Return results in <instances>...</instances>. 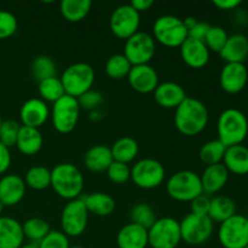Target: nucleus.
<instances>
[{
	"label": "nucleus",
	"mask_w": 248,
	"mask_h": 248,
	"mask_svg": "<svg viewBox=\"0 0 248 248\" xmlns=\"http://www.w3.org/2000/svg\"><path fill=\"white\" fill-rule=\"evenodd\" d=\"M208 124V109L200 99L186 97L174 111V126L183 136L194 137L202 132Z\"/></svg>",
	"instance_id": "obj_1"
},
{
	"label": "nucleus",
	"mask_w": 248,
	"mask_h": 248,
	"mask_svg": "<svg viewBox=\"0 0 248 248\" xmlns=\"http://www.w3.org/2000/svg\"><path fill=\"white\" fill-rule=\"evenodd\" d=\"M85 179L81 171L69 162L58 164L51 170V188L64 200L79 199L84 189Z\"/></svg>",
	"instance_id": "obj_2"
},
{
	"label": "nucleus",
	"mask_w": 248,
	"mask_h": 248,
	"mask_svg": "<svg viewBox=\"0 0 248 248\" xmlns=\"http://www.w3.org/2000/svg\"><path fill=\"white\" fill-rule=\"evenodd\" d=\"M218 140L225 147L242 144L248 135L246 114L236 108H228L220 113L217 121Z\"/></svg>",
	"instance_id": "obj_3"
},
{
	"label": "nucleus",
	"mask_w": 248,
	"mask_h": 248,
	"mask_svg": "<svg viewBox=\"0 0 248 248\" xmlns=\"http://www.w3.org/2000/svg\"><path fill=\"white\" fill-rule=\"evenodd\" d=\"M169 196L179 202H191L203 194L200 174L189 170H183L172 174L166 183Z\"/></svg>",
	"instance_id": "obj_4"
},
{
	"label": "nucleus",
	"mask_w": 248,
	"mask_h": 248,
	"mask_svg": "<svg viewBox=\"0 0 248 248\" xmlns=\"http://www.w3.org/2000/svg\"><path fill=\"white\" fill-rule=\"evenodd\" d=\"M60 79L64 87L65 94L78 99L80 96L92 90L96 73L89 63L78 62L65 68Z\"/></svg>",
	"instance_id": "obj_5"
},
{
	"label": "nucleus",
	"mask_w": 248,
	"mask_h": 248,
	"mask_svg": "<svg viewBox=\"0 0 248 248\" xmlns=\"http://www.w3.org/2000/svg\"><path fill=\"white\" fill-rule=\"evenodd\" d=\"M154 40L166 47H181L188 39V29L183 19L172 15H164L157 17L153 26Z\"/></svg>",
	"instance_id": "obj_6"
},
{
	"label": "nucleus",
	"mask_w": 248,
	"mask_h": 248,
	"mask_svg": "<svg viewBox=\"0 0 248 248\" xmlns=\"http://www.w3.org/2000/svg\"><path fill=\"white\" fill-rule=\"evenodd\" d=\"M80 109L81 108L77 98L64 94L53 103L52 109L50 110L53 128L63 135L73 132L79 123Z\"/></svg>",
	"instance_id": "obj_7"
},
{
	"label": "nucleus",
	"mask_w": 248,
	"mask_h": 248,
	"mask_svg": "<svg viewBox=\"0 0 248 248\" xmlns=\"http://www.w3.org/2000/svg\"><path fill=\"white\" fill-rule=\"evenodd\" d=\"M148 241L152 248H177L182 241L179 222L171 217L156 219L148 229Z\"/></svg>",
	"instance_id": "obj_8"
},
{
	"label": "nucleus",
	"mask_w": 248,
	"mask_h": 248,
	"mask_svg": "<svg viewBox=\"0 0 248 248\" xmlns=\"http://www.w3.org/2000/svg\"><path fill=\"white\" fill-rule=\"evenodd\" d=\"M166 177L164 165L155 159L145 157L138 160L131 167V179L140 189L150 190L162 184Z\"/></svg>",
	"instance_id": "obj_9"
},
{
	"label": "nucleus",
	"mask_w": 248,
	"mask_h": 248,
	"mask_svg": "<svg viewBox=\"0 0 248 248\" xmlns=\"http://www.w3.org/2000/svg\"><path fill=\"white\" fill-rule=\"evenodd\" d=\"M89 215L82 198L68 201L61 213L62 232L68 237H78L84 234L89 223Z\"/></svg>",
	"instance_id": "obj_10"
},
{
	"label": "nucleus",
	"mask_w": 248,
	"mask_h": 248,
	"mask_svg": "<svg viewBox=\"0 0 248 248\" xmlns=\"http://www.w3.org/2000/svg\"><path fill=\"white\" fill-rule=\"evenodd\" d=\"M182 241L191 246H200L208 241L213 232V222L208 216L189 213L179 222Z\"/></svg>",
	"instance_id": "obj_11"
},
{
	"label": "nucleus",
	"mask_w": 248,
	"mask_h": 248,
	"mask_svg": "<svg viewBox=\"0 0 248 248\" xmlns=\"http://www.w3.org/2000/svg\"><path fill=\"white\" fill-rule=\"evenodd\" d=\"M218 240L224 248H246L248 246V218L236 213L220 223Z\"/></svg>",
	"instance_id": "obj_12"
},
{
	"label": "nucleus",
	"mask_w": 248,
	"mask_h": 248,
	"mask_svg": "<svg viewBox=\"0 0 248 248\" xmlns=\"http://www.w3.org/2000/svg\"><path fill=\"white\" fill-rule=\"evenodd\" d=\"M155 50L156 45L154 38L145 31H137L135 35L125 40L124 56L127 58L132 67L149 64L150 61L154 58Z\"/></svg>",
	"instance_id": "obj_13"
},
{
	"label": "nucleus",
	"mask_w": 248,
	"mask_h": 248,
	"mask_svg": "<svg viewBox=\"0 0 248 248\" xmlns=\"http://www.w3.org/2000/svg\"><path fill=\"white\" fill-rule=\"evenodd\" d=\"M140 14L136 11L130 4H124L116 7L110 15L109 27L116 38L127 40L137 31H140Z\"/></svg>",
	"instance_id": "obj_14"
},
{
	"label": "nucleus",
	"mask_w": 248,
	"mask_h": 248,
	"mask_svg": "<svg viewBox=\"0 0 248 248\" xmlns=\"http://www.w3.org/2000/svg\"><path fill=\"white\" fill-rule=\"evenodd\" d=\"M247 81L248 69L245 63H225L220 70L219 84L227 93H240L246 87Z\"/></svg>",
	"instance_id": "obj_15"
},
{
	"label": "nucleus",
	"mask_w": 248,
	"mask_h": 248,
	"mask_svg": "<svg viewBox=\"0 0 248 248\" xmlns=\"http://www.w3.org/2000/svg\"><path fill=\"white\" fill-rule=\"evenodd\" d=\"M131 89L138 93H152L159 85V75L150 64L133 65L127 75Z\"/></svg>",
	"instance_id": "obj_16"
},
{
	"label": "nucleus",
	"mask_w": 248,
	"mask_h": 248,
	"mask_svg": "<svg viewBox=\"0 0 248 248\" xmlns=\"http://www.w3.org/2000/svg\"><path fill=\"white\" fill-rule=\"evenodd\" d=\"M50 118V109L46 102L40 98H31L24 102L19 110L22 126L40 128Z\"/></svg>",
	"instance_id": "obj_17"
},
{
	"label": "nucleus",
	"mask_w": 248,
	"mask_h": 248,
	"mask_svg": "<svg viewBox=\"0 0 248 248\" xmlns=\"http://www.w3.org/2000/svg\"><path fill=\"white\" fill-rule=\"evenodd\" d=\"M24 179L17 174H5L0 179V202L7 207L16 206L26 195Z\"/></svg>",
	"instance_id": "obj_18"
},
{
	"label": "nucleus",
	"mask_w": 248,
	"mask_h": 248,
	"mask_svg": "<svg viewBox=\"0 0 248 248\" xmlns=\"http://www.w3.org/2000/svg\"><path fill=\"white\" fill-rule=\"evenodd\" d=\"M179 48H181L182 60L193 69H201L210 61V50L203 41L188 38Z\"/></svg>",
	"instance_id": "obj_19"
},
{
	"label": "nucleus",
	"mask_w": 248,
	"mask_h": 248,
	"mask_svg": "<svg viewBox=\"0 0 248 248\" xmlns=\"http://www.w3.org/2000/svg\"><path fill=\"white\" fill-rule=\"evenodd\" d=\"M153 93L155 102L165 109H176L188 97L183 87L173 81L159 84Z\"/></svg>",
	"instance_id": "obj_20"
},
{
	"label": "nucleus",
	"mask_w": 248,
	"mask_h": 248,
	"mask_svg": "<svg viewBox=\"0 0 248 248\" xmlns=\"http://www.w3.org/2000/svg\"><path fill=\"white\" fill-rule=\"evenodd\" d=\"M200 178L203 194L212 195L224 188L229 179V171L225 169L223 164L211 165V166H206Z\"/></svg>",
	"instance_id": "obj_21"
},
{
	"label": "nucleus",
	"mask_w": 248,
	"mask_h": 248,
	"mask_svg": "<svg viewBox=\"0 0 248 248\" xmlns=\"http://www.w3.org/2000/svg\"><path fill=\"white\" fill-rule=\"evenodd\" d=\"M116 244L119 248H147L149 245L148 229L135 223H128L119 230Z\"/></svg>",
	"instance_id": "obj_22"
},
{
	"label": "nucleus",
	"mask_w": 248,
	"mask_h": 248,
	"mask_svg": "<svg viewBox=\"0 0 248 248\" xmlns=\"http://www.w3.org/2000/svg\"><path fill=\"white\" fill-rule=\"evenodd\" d=\"M23 242L21 223L11 217H0V248H21Z\"/></svg>",
	"instance_id": "obj_23"
},
{
	"label": "nucleus",
	"mask_w": 248,
	"mask_h": 248,
	"mask_svg": "<svg viewBox=\"0 0 248 248\" xmlns=\"http://www.w3.org/2000/svg\"><path fill=\"white\" fill-rule=\"evenodd\" d=\"M219 55L227 63H244L248 57V38L244 34L229 35Z\"/></svg>",
	"instance_id": "obj_24"
},
{
	"label": "nucleus",
	"mask_w": 248,
	"mask_h": 248,
	"mask_svg": "<svg viewBox=\"0 0 248 248\" xmlns=\"http://www.w3.org/2000/svg\"><path fill=\"white\" fill-rule=\"evenodd\" d=\"M222 164L229 173L245 176L248 174V148L244 144L228 147Z\"/></svg>",
	"instance_id": "obj_25"
},
{
	"label": "nucleus",
	"mask_w": 248,
	"mask_h": 248,
	"mask_svg": "<svg viewBox=\"0 0 248 248\" xmlns=\"http://www.w3.org/2000/svg\"><path fill=\"white\" fill-rule=\"evenodd\" d=\"M114 161L110 148L103 144H97L90 148L84 155V164L91 172H104Z\"/></svg>",
	"instance_id": "obj_26"
},
{
	"label": "nucleus",
	"mask_w": 248,
	"mask_h": 248,
	"mask_svg": "<svg viewBox=\"0 0 248 248\" xmlns=\"http://www.w3.org/2000/svg\"><path fill=\"white\" fill-rule=\"evenodd\" d=\"M44 144V138L38 128L21 126L18 137H17L16 147L19 152L27 156H33L38 154Z\"/></svg>",
	"instance_id": "obj_27"
},
{
	"label": "nucleus",
	"mask_w": 248,
	"mask_h": 248,
	"mask_svg": "<svg viewBox=\"0 0 248 248\" xmlns=\"http://www.w3.org/2000/svg\"><path fill=\"white\" fill-rule=\"evenodd\" d=\"M82 200L89 213H93L98 217H108L115 210V200L109 194L92 193L82 196Z\"/></svg>",
	"instance_id": "obj_28"
},
{
	"label": "nucleus",
	"mask_w": 248,
	"mask_h": 248,
	"mask_svg": "<svg viewBox=\"0 0 248 248\" xmlns=\"http://www.w3.org/2000/svg\"><path fill=\"white\" fill-rule=\"evenodd\" d=\"M110 150L114 161L128 165L137 157L138 153H140V145H138L137 140H133L132 137L125 136V137L116 140L110 147Z\"/></svg>",
	"instance_id": "obj_29"
},
{
	"label": "nucleus",
	"mask_w": 248,
	"mask_h": 248,
	"mask_svg": "<svg viewBox=\"0 0 248 248\" xmlns=\"http://www.w3.org/2000/svg\"><path fill=\"white\" fill-rule=\"evenodd\" d=\"M92 7L91 0H62L60 4V11L63 18L68 22H81L86 18Z\"/></svg>",
	"instance_id": "obj_30"
},
{
	"label": "nucleus",
	"mask_w": 248,
	"mask_h": 248,
	"mask_svg": "<svg viewBox=\"0 0 248 248\" xmlns=\"http://www.w3.org/2000/svg\"><path fill=\"white\" fill-rule=\"evenodd\" d=\"M234 215H236V203L232 199L223 195L211 199L208 217L212 222L223 223Z\"/></svg>",
	"instance_id": "obj_31"
},
{
	"label": "nucleus",
	"mask_w": 248,
	"mask_h": 248,
	"mask_svg": "<svg viewBox=\"0 0 248 248\" xmlns=\"http://www.w3.org/2000/svg\"><path fill=\"white\" fill-rule=\"evenodd\" d=\"M24 239H28L31 244L38 245L48 232H51L50 224L45 219L39 217H33L27 219L22 224Z\"/></svg>",
	"instance_id": "obj_32"
},
{
	"label": "nucleus",
	"mask_w": 248,
	"mask_h": 248,
	"mask_svg": "<svg viewBox=\"0 0 248 248\" xmlns=\"http://www.w3.org/2000/svg\"><path fill=\"white\" fill-rule=\"evenodd\" d=\"M38 92L40 99H43L46 103L50 102L52 104L65 94L62 81L57 77L48 78V79L38 82Z\"/></svg>",
	"instance_id": "obj_33"
},
{
	"label": "nucleus",
	"mask_w": 248,
	"mask_h": 248,
	"mask_svg": "<svg viewBox=\"0 0 248 248\" xmlns=\"http://www.w3.org/2000/svg\"><path fill=\"white\" fill-rule=\"evenodd\" d=\"M24 183L33 190H45L51 186V170L45 166H33L27 171Z\"/></svg>",
	"instance_id": "obj_34"
},
{
	"label": "nucleus",
	"mask_w": 248,
	"mask_h": 248,
	"mask_svg": "<svg viewBox=\"0 0 248 248\" xmlns=\"http://www.w3.org/2000/svg\"><path fill=\"white\" fill-rule=\"evenodd\" d=\"M225 150H227V147L219 140H208L201 147L200 152H199V156H200L201 161L207 165V166L222 164Z\"/></svg>",
	"instance_id": "obj_35"
},
{
	"label": "nucleus",
	"mask_w": 248,
	"mask_h": 248,
	"mask_svg": "<svg viewBox=\"0 0 248 248\" xmlns=\"http://www.w3.org/2000/svg\"><path fill=\"white\" fill-rule=\"evenodd\" d=\"M132 64L128 62L124 53H115L110 56L106 62V73L109 78L114 80H120L127 78Z\"/></svg>",
	"instance_id": "obj_36"
},
{
	"label": "nucleus",
	"mask_w": 248,
	"mask_h": 248,
	"mask_svg": "<svg viewBox=\"0 0 248 248\" xmlns=\"http://www.w3.org/2000/svg\"><path fill=\"white\" fill-rule=\"evenodd\" d=\"M31 75L34 79L38 80V82L48 79V78L56 77V72H57L55 61L46 55H41L34 58L31 65Z\"/></svg>",
	"instance_id": "obj_37"
},
{
	"label": "nucleus",
	"mask_w": 248,
	"mask_h": 248,
	"mask_svg": "<svg viewBox=\"0 0 248 248\" xmlns=\"http://www.w3.org/2000/svg\"><path fill=\"white\" fill-rule=\"evenodd\" d=\"M131 223L140 225V227L149 229L156 220V216H155L154 210L150 207L148 203L140 202L132 207L130 212Z\"/></svg>",
	"instance_id": "obj_38"
},
{
	"label": "nucleus",
	"mask_w": 248,
	"mask_h": 248,
	"mask_svg": "<svg viewBox=\"0 0 248 248\" xmlns=\"http://www.w3.org/2000/svg\"><path fill=\"white\" fill-rule=\"evenodd\" d=\"M228 38H229V35H228L227 31H225L223 27L211 26L210 31H208L203 43H205V45L207 46L210 52L211 51H213V52L219 53L220 51H222V48L224 47Z\"/></svg>",
	"instance_id": "obj_39"
},
{
	"label": "nucleus",
	"mask_w": 248,
	"mask_h": 248,
	"mask_svg": "<svg viewBox=\"0 0 248 248\" xmlns=\"http://www.w3.org/2000/svg\"><path fill=\"white\" fill-rule=\"evenodd\" d=\"M21 125L15 120H2L0 126V142L7 148L16 145L17 137H18Z\"/></svg>",
	"instance_id": "obj_40"
},
{
	"label": "nucleus",
	"mask_w": 248,
	"mask_h": 248,
	"mask_svg": "<svg viewBox=\"0 0 248 248\" xmlns=\"http://www.w3.org/2000/svg\"><path fill=\"white\" fill-rule=\"evenodd\" d=\"M18 28L16 16L6 10H0V40L9 39L14 35Z\"/></svg>",
	"instance_id": "obj_41"
},
{
	"label": "nucleus",
	"mask_w": 248,
	"mask_h": 248,
	"mask_svg": "<svg viewBox=\"0 0 248 248\" xmlns=\"http://www.w3.org/2000/svg\"><path fill=\"white\" fill-rule=\"evenodd\" d=\"M106 172L110 182L115 184H124L131 179V167L123 162L113 161Z\"/></svg>",
	"instance_id": "obj_42"
},
{
	"label": "nucleus",
	"mask_w": 248,
	"mask_h": 248,
	"mask_svg": "<svg viewBox=\"0 0 248 248\" xmlns=\"http://www.w3.org/2000/svg\"><path fill=\"white\" fill-rule=\"evenodd\" d=\"M39 248H70L69 237L62 232L51 230L38 244Z\"/></svg>",
	"instance_id": "obj_43"
},
{
	"label": "nucleus",
	"mask_w": 248,
	"mask_h": 248,
	"mask_svg": "<svg viewBox=\"0 0 248 248\" xmlns=\"http://www.w3.org/2000/svg\"><path fill=\"white\" fill-rule=\"evenodd\" d=\"M103 101L104 98L101 92L93 91V90H90L78 98L80 108H84L86 110H94L103 103Z\"/></svg>",
	"instance_id": "obj_44"
},
{
	"label": "nucleus",
	"mask_w": 248,
	"mask_h": 248,
	"mask_svg": "<svg viewBox=\"0 0 248 248\" xmlns=\"http://www.w3.org/2000/svg\"><path fill=\"white\" fill-rule=\"evenodd\" d=\"M191 213L199 216H208V211H210L211 199L206 194H201L198 198L194 199L191 201Z\"/></svg>",
	"instance_id": "obj_45"
},
{
	"label": "nucleus",
	"mask_w": 248,
	"mask_h": 248,
	"mask_svg": "<svg viewBox=\"0 0 248 248\" xmlns=\"http://www.w3.org/2000/svg\"><path fill=\"white\" fill-rule=\"evenodd\" d=\"M211 26L206 22H199L193 27L191 29H189L188 31V38L194 39V40L203 41L205 40L206 35H207L208 31H210Z\"/></svg>",
	"instance_id": "obj_46"
},
{
	"label": "nucleus",
	"mask_w": 248,
	"mask_h": 248,
	"mask_svg": "<svg viewBox=\"0 0 248 248\" xmlns=\"http://www.w3.org/2000/svg\"><path fill=\"white\" fill-rule=\"evenodd\" d=\"M11 165V153L10 148L0 142V174H4Z\"/></svg>",
	"instance_id": "obj_47"
},
{
	"label": "nucleus",
	"mask_w": 248,
	"mask_h": 248,
	"mask_svg": "<svg viewBox=\"0 0 248 248\" xmlns=\"http://www.w3.org/2000/svg\"><path fill=\"white\" fill-rule=\"evenodd\" d=\"M213 5L219 10L224 11H232L241 5V0H215Z\"/></svg>",
	"instance_id": "obj_48"
},
{
	"label": "nucleus",
	"mask_w": 248,
	"mask_h": 248,
	"mask_svg": "<svg viewBox=\"0 0 248 248\" xmlns=\"http://www.w3.org/2000/svg\"><path fill=\"white\" fill-rule=\"evenodd\" d=\"M130 5L136 10V11L140 14V12L148 11V10L154 5V1H153V0H132V1L130 2Z\"/></svg>",
	"instance_id": "obj_49"
},
{
	"label": "nucleus",
	"mask_w": 248,
	"mask_h": 248,
	"mask_svg": "<svg viewBox=\"0 0 248 248\" xmlns=\"http://www.w3.org/2000/svg\"><path fill=\"white\" fill-rule=\"evenodd\" d=\"M183 23H184V26H186V28L188 29V31H189V29H191L194 26H195L196 23H198V19H196L195 17L189 16V17H186V18L183 19Z\"/></svg>",
	"instance_id": "obj_50"
},
{
	"label": "nucleus",
	"mask_w": 248,
	"mask_h": 248,
	"mask_svg": "<svg viewBox=\"0 0 248 248\" xmlns=\"http://www.w3.org/2000/svg\"><path fill=\"white\" fill-rule=\"evenodd\" d=\"M21 248H39V247H38V245H36V244H31V242H29V244L23 245V246H22Z\"/></svg>",
	"instance_id": "obj_51"
},
{
	"label": "nucleus",
	"mask_w": 248,
	"mask_h": 248,
	"mask_svg": "<svg viewBox=\"0 0 248 248\" xmlns=\"http://www.w3.org/2000/svg\"><path fill=\"white\" fill-rule=\"evenodd\" d=\"M4 207H5V206L2 205L1 202H0V217H1V213H2V211H4Z\"/></svg>",
	"instance_id": "obj_52"
},
{
	"label": "nucleus",
	"mask_w": 248,
	"mask_h": 248,
	"mask_svg": "<svg viewBox=\"0 0 248 248\" xmlns=\"http://www.w3.org/2000/svg\"><path fill=\"white\" fill-rule=\"evenodd\" d=\"M70 248H85V247H82V246H70Z\"/></svg>",
	"instance_id": "obj_53"
},
{
	"label": "nucleus",
	"mask_w": 248,
	"mask_h": 248,
	"mask_svg": "<svg viewBox=\"0 0 248 248\" xmlns=\"http://www.w3.org/2000/svg\"><path fill=\"white\" fill-rule=\"evenodd\" d=\"M1 124H2V119H1V115H0V126H1Z\"/></svg>",
	"instance_id": "obj_54"
},
{
	"label": "nucleus",
	"mask_w": 248,
	"mask_h": 248,
	"mask_svg": "<svg viewBox=\"0 0 248 248\" xmlns=\"http://www.w3.org/2000/svg\"><path fill=\"white\" fill-rule=\"evenodd\" d=\"M246 248H248V246H247V247H246Z\"/></svg>",
	"instance_id": "obj_55"
}]
</instances>
